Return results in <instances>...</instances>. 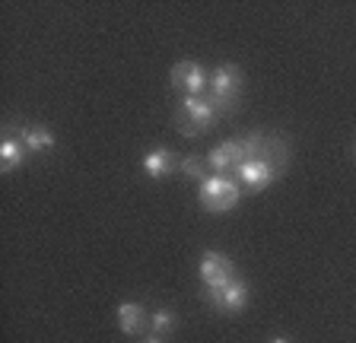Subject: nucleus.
Masks as SVG:
<instances>
[{"label": "nucleus", "mask_w": 356, "mask_h": 343, "mask_svg": "<svg viewBox=\"0 0 356 343\" xmlns=\"http://www.w3.org/2000/svg\"><path fill=\"white\" fill-rule=\"evenodd\" d=\"M220 121V112H216V105L210 102V96H185L181 99V112H178V131L185 137H197L204 131Z\"/></svg>", "instance_id": "f257e3e1"}, {"label": "nucleus", "mask_w": 356, "mask_h": 343, "mask_svg": "<svg viewBox=\"0 0 356 343\" xmlns=\"http://www.w3.org/2000/svg\"><path fill=\"white\" fill-rule=\"evenodd\" d=\"M197 201L207 213H226L242 201V187H238V181L226 178V175H210V178L200 181Z\"/></svg>", "instance_id": "f03ea898"}, {"label": "nucleus", "mask_w": 356, "mask_h": 343, "mask_svg": "<svg viewBox=\"0 0 356 343\" xmlns=\"http://www.w3.org/2000/svg\"><path fill=\"white\" fill-rule=\"evenodd\" d=\"M242 90V70L236 64H220V67L210 70V102L216 105V112H232L236 108V96Z\"/></svg>", "instance_id": "7ed1b4c3"}, {"label": "nucleus", "mask_w": 356, "mask_h": 343, "mask_svg": "<svg viewBox=\"0 0 356 343\" xmlns=\"http://www.w3.org/2000/svg\"><path fill=\"white\" fill-rule=\"evenodd\" d=\"M169 80L175 90H185V96H207L210 90V74L194 60H178Z\"/></svg>", "instance_id": "20e7f679"}, {"label": "nucleus", "mask_w": 356, "mask_h": 343, "mask_svg": "<svg viewBox=\"0 0 356 343\" xmlns=\"http://www.w3.org/2000/svg\"><path fill=\"white\" fill-rule=\"evenodd\" d=\"M200 280L207 290H222L236 280V267L222 251H204L200 258Z\"/></svg>", "instance_id": "39448f33"}, {"label": "nucleus", "mask_w": 356, "mask_h": 343, "mask_svg": "<svg viewBox=\"0 0 356 343\" xmlns=\"http://www.w3.org/2000/svg\"><path fill=\"white\" fill-rule=\"evenodd\" d=\"M277 165L274 162H267V159H258V156H245V162L236 169L238 181H242L248 191H264L270 181L277 178Z\"/></svg>", "instance_id": "423d86ee"}, {"label": "nucleus", "mask_w": 356, "mask_h": 343, "mask_svg": "<svg viewBox=\"0 0 356 343\" xmlns=\"http://www.w3.org/2000/svg\"><path fill=\"white\" fill-rule=\"evenodd\" d=\"M204 296L210 299V306L220 308V312H242L248 306V286L242 280H232L229 286H222V290H207Z\"/></svg>", "instance_id": "0eeeda50"}, {"label": "nucleus", "mask_w": 356, "mask_h": 343, "mask_svg": "<svg viewBox=\"0 0 356 343\" xmlns=\"http://www.w3.org/2000/svg\"><path fill=\"white\" fill-rule=\"evenodd\" d=\"M210 169L216 172V175H226V172H236L238 165L245 162V147L242 140H229V143H220V147L213 149L207 156Z\"/></svg>", "instance_id": "6e6552de"}, {"label": "nucleus", "mask_w": 356, "mask_h": 343, "mask_svg": "<svg viewBox=\"0 0 356 343\" xmlns=\"http://www.w3.org/2000/svg\"><path fill=\"white\" fill-rule=\"evenodd\" d=\"M140 165L149 178H165V175H172L175 169H181V159H178L172 149H149Z\"/></svg>", "instance_id": "1a4fd4ad"}, {"label": "nucleus", "mask_w": 356, "mask_h": 343, "mask_svg": "<svg viewBox=\"0 0 356 343\" xmlns=\"http://www.w3.org/2000/svg\"><path fill=\"white\" fill-rule=\"evenodd\" d=\"M118 328H121V334H127V337H134V334H140L143 331V324H147V312H143V306L140 302H121L118 306Z\"/></svg>", "instance_id": "9d476101"}, {"label": "nucleus", "mask_w": 356, "mask_h": 343, "mask_svg": "<svg viewBox=\"0 0 356 343\" xmlns=\"http://www.w3.org/2000/svg\"><path fill=\"white\" fill-rule=\"evenodd\" d=\"M19 140L26 143V149L29 153H44V149H54V134L48 131V127H42V124H35V127H22V134H19Z\"/></svg>", "instance_id": "9b49d317"}, {"label": "nucleus", "mask_w": 356, "mask_h": 343, "mask_svg": "<svg viewBox=\"0 0 356 343\" xmlns=\"http://www.w3.org/2000/svg\"><path fill=\"white\" fill-rule=\"evenodd\" d=\"M22 159H26V143L22 140L7 137V140L0 143V169L3 172H16L22 165Z\"/></svg>", "instance_id": "f8f14e48"}, {"label": "nucleus", "mask_w": 356, "mask_h": 343, "mask_svg": "<svg viewBox=\"0 0 356 343\" xmlns=\"http://www.w3.org/2000/svg\"><path fill=\"white\" fill-rule=\"evenodd\" d=\"M149 324H153V334L165 337V334H172V331L178 328V318H175L172 308H156V312L149 315Z\"/></svg>", "instance_id": "ddd939ff"}, {"label": "nucleus", "mask_w": 356, "mask_h": 343, "mask_svg": "<svg viewBox=\"0 0 356 343\" xmlns=\"http://www.w3.org/2000/svg\"><path fill=\"white\" fill-rule=\"evenodd\" d=\"M207 159H200V156H185L181 159V172L185 175H191V178H197V181H204V178H210L207 175Z\"/></svg>", "instance_id": "4468645a"}, {"label": "nucleus", "mask_w": 356, "mask_h": 343, "mask_svg": "<svg viewBox=\"0 0 356 343\" xmlns=\"http://www.w3.org/2000/svg\"><path fill=\"white\" fill-rule=\"evenodd\" d=\"M143 343H163V337H159V334H153V337H147V340H143Z\"/></svg>", "instance_id": "2eb2a0df"}, {"label": "nucleus", "mask_w": 356, "mask_h": 343, "mask_svg": "<svg viewBox=\"0 0 356 343\" xmlns=\"http://www.w3.org/2000/svg\"><path fill=\"white\" fill-rule=\"evenodd\" d=\"M270 343H289V340H286V337H274V340H270Z\"/></svg>", "instance_id": "dca6fc26"}]
</instances>
